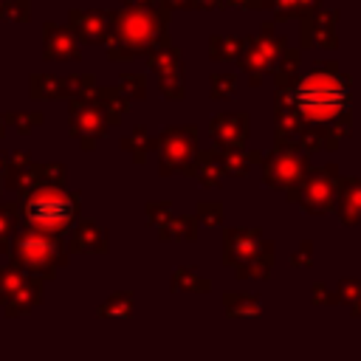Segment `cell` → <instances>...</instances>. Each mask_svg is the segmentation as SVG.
Masks as SVG:
<instances>
[{
    "label": "cell",
    "mask_w": 361,
    "mask_h": 361,
    "mask_svg": "<svg viewBox=\"0 0 361 361\" xmlns=\"http://www.w3.org/2000/svg\"><path fill=\"white\" fill-rule=\"evenodd\" d=\"M293 110L302 121H310L313 127H330L336 130V138L344 135L347 118H350V79L336 71V65H322L299 76L293 85Z\"/></svg>",
    "instance_id": "6da1fadb"
},
{
    "label": "cell",
    "mask_w": 361,
    "mask_h": 361,
    "mask_svg": "<svg viewBox=\"0 0 361 361\" xmlns=\"http://www.w3.org/2000/svg\"><path fill=\"white\" fill-rule=\"evenodd\" d=\"M166 11L155 6H127L110 17V59H135L141 54H152L155 48L169 45L166 34Z\"/></svg>",
    "instance_id": "7a4b0ae2"
},
{
    "label": "cell",
    "mask_w": 361,
    "mask_h": 361,
    "mask_svg": "<svg viewBox=\"0 0 361 361\" xmlns=\"http://www.w3.org/2000/svg\"><path fill=\"white\" fill-rule=\"evenodd\" d=\"M23 217L28 228L45 234H62L76 217V197H71L62 183H37L23 203Z\"/></svg>",
    "instance_id": "3957f363"
},
{
    "label": "cell",
    "mask_w": 361,
    "mask_h": 361,
    "mask_svg": "<svg viewBox=\"0 0 361 361\" xmlns=\"http://www.w3.org/2000/svg\"><path fill=\"white\" fill-rule=\"evenodd\" d=\"M8 251H14L17 265L31 271V274H51L59 262H65V254H62L56 234H45L37 228H23L14 237Z\"/></svg>",
    "instance_id": "277c9868"
},
{
    "label": "cell",
    "mask_w": 361,
    "mask_h": 361,
    "mask_svg": "<svg viewBox=\"0 0 361 361\" xmlns=\"http://www.w3.org/2000/svg\"><path fill=\"white\" fill-rule=\"evenodd\" d=\"M299 203L313 212V214H324L333 209L336 197H338V172L336 166H322L316 172H307L302 178V189H299Z\"/></svg>",
    "instance_id": "5b68a950"
},
{
    "label": "cell",
    "mask_w": 361,
    "mask_h": 361,
    "mask_svg": "<svg viewBox=\"0 0 361 361\" xmlns=\"http://www.w3.org/2000/svg\"><path fill=\"white\" fill-rule=\"evenodd\" d=\"M195 127H172L161 133L158 147H161V172L169 175L175 169H189V161L195 155Z\"/></svg>",
    "instance_id": "8992f818"
},
{
    "label": "cell",
    "mask_w": 361,
    "mask_h": 361,
    "mask_svg": "<svg viewBox=\"0 0 361 361\" xmlns=\"http://www.w3.org/2000/svg\"><path fill=\"white\" fill-rule=\"evenodd\" d=\"M285 48V37L271 34V25H265V34H259L257 39L248 42V51L243 54V68L251 76V85H259L265 71L276 62V56Z\"/></svg>",
    "instance_id": "52a82bcc"
},
{
    "label": "cell",
    "mask_w": 361,
    "mask_h": 361,
    "mask_svg": "<svg viewBox=\"0 0 361 361\" xmlns=\"http://www.w3.org/2000/svg\"><path fill=\"white\" fill-rule=\"evenodd\" d=\"M307 175V158L290 147H276L265 161V180L271 186H296Z\"/></svg>",
    "instance_id": "ba28073f"
},
{
    "label": "cell",
    "mask_w": 361,
    "mask_h": 361,
    "mask_svg": "<svg viewBox=\"0 0 361 361\" xmlns=\"http://www.w3.org/2000/svg\"><path fill=\"white\" fill-rule=\"evenodd\" d=\"M107 130V118L99 110V104H90L85 96H79L71 104V135L85 144V149H93L96 138H102Z\"/></svg>",
    "instance_id": "9c48e42d"
},
{
    "label": "cell",
    "mask_w": 361,
    "mask_h": 361,
    "mask_svg": "<svg viewBox=\"0 0 361 361\" xmlns=\"http://www.w3.org/2000/svg\"><path fill=\"white\" fill-rule=\"evenodd\" d=\"M149 68L158 73L161 82V93L169 99H180L183 96V79H180V54L169 45L155 48L149 54Z\"/></svg>",
    "instance_id": "30bf717a"
},
{
    "label": "cell",
    "mask_w": 361,
    "mask_h": 361,
    "mask_svg": "<svg viewBox=\"0 0 361 361\" xmlns=\"http://www.w3.org/2000/svg\"><path fill=\"white\" fill-rule=\"evenodd\" d=\"M262 234L257 228H228L226 231V262L237 271L243 265H254L259 259V248L265 245L259 240Z\"/></svg>",
    "instance_id": "8fae6325"
},
{
    "label": "cell",
    "mask_w": 361,
    "mask_h": 361,
    "mask_svg": "<svg viewBox=\"0 0 361 361\" xmlns=\"http://www.w3.org/2000/svg\"><path fill=\"white\" fill-rule=\"evenodd\" d=\"M209 133H212V138H214L226 152L240 149V147L245 144V135H248V116H245V113H223V116H217V118L212 121Z\"/></svg>",
    "instance_id": "7c38bea8"
},
{
    "label": "cell",
    "mask_w": 361,
    "mask_h": 361,
    "mask_svg": "<svg viewBox=\"0 0 361 361\" xmlns=\"http://www.w3.org/2000/svg\"><path fill=\"white\" fill-rule=\"evenodd\" d=\"M71 34L85 42H107L110 17L104 11H71Z\"/></svg>",
    "instance_id": "4fadbf2b"
},
{
    "label": "cell",
    "mask_w": 361,
    "mask_h": 361,
    "mask_svg": "<svg viewBox=\"0 0 361 361\" xmlns=\"http://www.w3.org/2000/svg\"><path fill=\"white\" fill-rule=\"evenodd\" d=\"M45 56L48 59H82L79 42L71 34V28H62L54 23L45 25Z\"/></svg>",
    "instance_id": "5bb4252c"
},
{
    "label": "cell",
    "mask_w": 361,
    "mask_h": 361,
    "mask_svg": "<svg viewBox=\"0 0 361 361\" xmlns=\"http://www.w3.org/2000/svg\"><path fill=\"white\" fill-rule=\"evenodd\" d=\"M333 23H336V14H313L307 17V23H302V42L310 45V42H319V45H336V37H333Z\"/></svg>",
    "instance_id": "9a60e30c"
},
{
    "label": "cell",
    "mask_w": 361,
    "mask_h": 361,
    "mask_svg": "<svg viewBox=\"0 0 361 361\" xmlns=\"http://www.w3.org/2000/svg\"><path fill=\"white\" fill-rule=\"evenodd\" d=\"M338 214L344 223H361V178L344 180L338 192Z\"/></svg>",
    "instance_id": "2e32d148"
},
{
    "label": "cell",
    "mask_w": 361,
    "mask_h": 361,
    "mask_svg": "<svg viewBox=\"0 0 361 361\" xmlns=\"http://www.w3.org/2000/svg\"><path fill=\"white\" fill-rule=\"evenodd\" d=\"M39 296H42V288H39V282L37 279H25L23 282V288L3 305L6 307V313L8 316H20V313H25V310H31L37 302H39Z\"/></svg>",
    "instance_id": "e0dca14e"
},
{
    "label": "cell",
    "mask_w": 361,
    "mask_h": 361,
    "mask_svg": "<svg viewBox=\"0 0 361 361\" xmlns=\"http://www.w3.org/2000/svg\"><path fill=\"white\" fill-rule=\"evenodd\" d=\"M104 248H107V240H104V231L96 223H82L73 231L71 251H104Z\"/></svg>",
    "instance_id": "ac0fdd59"
},
{
    "label": "cell",
    "mask_w": 361,
    "mask_h": 361,
    "mask_svg": "<svg viewBox=\"0 0 361 361\" xmlns=\"http://www.w3.org/2000/svg\"><path fill=\"white\" fill-rule=\"evenodd\" d=\"M223 302H226V313L228 316H240V319H251L262 307L259 296H251V293H226Z\"/></svg>",
    "instance_id": "d6986e66"
},
{
    "label": "cell",
    "mask_w": 361,
    "mask_h": 361,
    "mask_svg": "<svg viewBox=\"0 0 361 361\" xmlns=\"http://www.w3.org/2000/svg\"><path fill=\"white\" fill-rule=\"evenodd\" d=\"M102 102H99V110L104 113V118H107V124H116L118 121V116L121 113H127V96H118V90L116 87H102L99 93H96Z\"/></svg>",
    "instance_id": "ffe728a7"
},
{
    "label": "cell",
    "mask_w": 361,
    "mask_h": 361,
    "mask_svg": "<svg viewBox=\"0 0 361 361\" xmlns=\"http://www.w3.org/2000/svg\"><path fill=\"white\" fill-rule=\"evenodd\" d=\"M189 172H195L203 186H217L220 183V172H223V161H217L214 152H200L197 164L189 166Z\"/></svg>",
    "instance_id": "44dd1931"
},
{
    "label": "cell",
    "mask_w": 361,
    "mask_h": 361,
    "mask_svg": "<svg viewBox=\"0 0 361 361\" xmlns=\"http://www.w3.org/2000/svg\"><path fill=\"white\" fill-rule=\"evenodd\" d=\"M135 305H133V293H113L102 307H99V316L104 319H124V316H133Z\"/></svg>",
    "instance_id": "7402d4cb"
},
{
    "label": "cell",
    "mask_w": 361,
    "mask_h": 361,
    "mask_svg": "<svg viewBox=\"0 0 361 361\" xmlns=\"http://www.w3.org/2000/svg\"><path fill=\"white\" fill-rule=\"evenodd\" d=\"M31 93L37 99H48V96H56V93H68V79H59V76H34L31 79Z\"/></svg>",
    "instance_id": "603a6c76"
},
{
    "label": "cell",
    "mask_w": 361,
    "mask_h": 361,
    "mask_svg": "<svg viewBox=\"0 0 361 361\" xmlns=\"http://www.w3.org/2000/svg\"><path fill=\"white\" fill-rule=\"evenodd\" d=\"M28 276H23V271L17 268H0V305H6L25 282Z\"/></svg>",
    "instance_id": "cb8c5ba5"
},
{
    "label": "cell",
    "mask_w": 361,
    "mask_h": 361,
    "mask_svg": "<svg viewBox=\"0 0 361 361\" xmlns=\"http://www.w3.org/2000/svg\"><path fill=\"white\" fill-rule=\"evenodd\" d=\"M164 240H195V220L192 217H178L161 228Z\"/></svg>",
    "instance_id": "d4e9b609"
},
{
    "label": "cell",
    "mask_w": 361,
    "mask_h": 361,
    "mask_svg": "<svg viewBox=\"0 0 361 361\" xmlns=\"http://www.w3.org/2000/svg\"><path fill=\"white\" fill-rule=\"evenodd\" d=\"M243 42L234 37H212V59H237Z\"/></svg>",
    "instance_id": "484cf974"
},
{
    "label": "cell",
    "mask_w": 361,
    "mask_h": 361,
    "mask_svg": "<svg viewBox=\"0 0 361 361\" xmlns=\"http://www.w3.org/2000/svg\"><path fill=\"white\" fill-rule=\"evenodd\" d=\"M121 147H127V149L133 152V158H135V161L141 164V161H144V152H141V149L158 147V141H155V138H149V135H147L144 130H135V133H133L130 138H124V144H121Z\"/></svg>",
    "instance_id": "4316f807"
},
{
    "label": "cell",
    "mask_w": 361,
    "mask_h": 361,
    "mask_svg": "<svg viewBox=\"0 0 361 361\" xmlns=\"http://www.w3.org/2000/svg\"><path fill=\"white\" fill-rule=\"evenodd\" d=\"M175 288L178 290H209V279H203L186 268H178L175 271Z\"/></svg>",
    "instance_id": "83f0119b"
},
{
    "label": "cell",
    "mask_w": 361,
    "mask_h": 361,
    "mask_svg": "<svg viewBox=\"0 0 361 361\" xmlns=\"http://www.w3.org/2000/svg\"><path fill=\"white\" fill-rule=\"evenodd\" d=\"M14 234V206H0V251L11 248Z\"/></svg>",
    "instance_id": "f1b7e54d"
},
{
    "label": "cell",
    "mask_w": 361,
    "mask_h": 361,
    "mask_svg": "<svg viewBox=\"0 0 361 361\" xmlns=\"http://www.w3.org/2000/svg\"><path fill=\"white\" fill-rule=\"evenodd\" d=\"M276 17H290L296 11H307L310 6H316V0H271Z\"/></svg>",
    "instance_id": "f546056e"
},
{
    "label": "cell",
    "mask_w": 361,
    "mask_h": 361,
    "mask_svg": "<svg viewBox=\"0 0 361 361\" xmlns=\"http://www.w3.org/2000/svg\"><path fill=\"white\" fill-rule=\"evenodd\" d=\"M121 93L130 96V99H141V96L147 93L144 76H141V73H127V76H121Z\"/></svg>",
    "instance_id": "4dcf8cb0"
},
{
    "label": "cell",
    "mask_w": 361,
    "mask_h": 361,
    "mask_svg": "<svg viewBox=\"0 0 361 361\" xmlns=\"http://www.w3.org/2000/svg\"><path fill=\"white\" fill-rule=\"evenodd\" d=\"M234 87H237L234 76H228V73L212 76V96H214V99H226V96H231V93H234Z\"/></svg>",
    "instance_id": "1f68e13d"
},
{
    "label": "cell",
    "mask_w": 361,
    "mask_h": 361,
    "mask_svg": "<svg viewBox=\"0 0 361 361\" xmlns=\"http://www.w3.org/2000/svg\"><path fill=\"white\" fill-rule=\"evenodd\" d=\"M223 172H231V175H245L248 172V164H245V158H243V152L237 149H231V152H226V158H223Z\"/></svg>",
    "instance_id": "d6a6232c"
},
{
    "label": "cell",
    "mask_w": 361,
    "mask_h": 361,
    "mask_svg": "<svg viewBox=\"0 0 361 361\" xmlns=\"http://www.w3.org/2000/svg\"><path fill=\"white\" fill-rule=\"evenodd\" d=\"M197 214H200L203 223L217 226V223L223 220V206H220V203H200V206H197Z\"/></svg>",
    "instance_id": "836d02e7"
},
{
    "label": "cell",
    "mask_w": 361,
    "mask_h": 361,
    "mask_svg": "<svg viewBox=\"0 0 361 361\" xmlns=\"http://www.w3.org/2000/svg\"><path fill=\"white\" fill-rule=\"evenodd\" d=\"M25 8H28V0H14L11 6H6V8H3V11H6L3 17H8V20L14 17V20L25 23V20H28V11H25Z\"/></svg>",
    "instance_id": "e575fe53"
},
{
    "label": "cell",
    "mask_w": 361,
    "mask_h": 361,
    "mask_svg": "<svg viewBox=\"0 0 361 361\" xmlns=\"http://www.w3.org/2000/svg\"><path fill=\"white\" fill-rule=\"evenodd\" d=\"M8 121H23L17 130H20V133H28L34 121H42V116H20V113H14V116H8Z\"/></svg>",
    "instance_id": "d590c367"
},
{
    "label": "cell",
    "mask_w": 361,
    "mask_h": 361,
    "mask_svg": "<svg viewBox=\"0 0 361 361\" xmlns=\"http://www.w3.org/2000/svg\"><path fill=\"white\" fill-rule=\"evenodd\" d=\"M6 169H8V166H6V155H3V152H0V175H3V172H6Z\"/></svg>",
    "instance_id": "8d00e7d4"
},
{
    "label": "cell",
    "mask_w": 361,
    "mask_h": 361,
    "mask_svg": "<svg viewBox=\"0 0 361 361\" xmlns=\"http://www.w3.org/2000/svg\"><path fill=\"white\" fill-rule=\"evenodd\" d=\"M353 305H355V313H361V293H358V299H355Z\"/></svg>",
    "instance_id": "74e56055"
},
{
    "label": "cell",
    "mask_w": 361,
    "mask_h": 361,
    "mask_svg": "<svg viewBox=\"0 0 361 361\" xmlns=\"http://www.w3.org/2000/svg\"><path fill=\"white\" fill-rule=\"evenodd\" d=\"M3 133H6V130H3V118H0V135H3Z\"/></svg>",
    "instance_id": "f35d334b"
}]
</instances>
